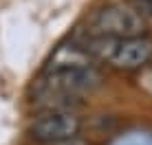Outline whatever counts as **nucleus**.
I'll list each match as a JSON object with an SVG mask.
<instances>
[{
	"label": "nucleus",
	"instance_id": "nucleus-1",
	"mask_svg": "<svg viewBox=\"0 0 152 145\" xmlns=\"http://www.w3.org/2000/svg\"><path fill=\"white\" fill-rule=\"evenodd\" d=\"M80 46L93 62H106L119 70L143 68L152 59V42L145 35L143 38H126V40L88 35L84 42H80Z\"/></svg>",
	"mask_w": 152,
	"mask_h": 145
},
{
	"label": "nucleus",
	"instance_id": "nucleus-2",
	"mask_svg": "<svg viewBox=\"0 0 152 145\" xmlns=\"http://www.w3.org/2000/svg\"><path fill=\"white\" fill-rule=\"evenodd\" d=\"M88 35L95 38H143L145 35V20L126 2H110L97 9L88 20Z\"/></svg>",
	"mask_w": 152,
	"mask_h": 145
},
{
	"label": "nucleus",
	"instance_id": "nucleus-3",
	"mask_svg": "<svg viewBox=\"0 0 152 145\" xmlns=\"http://www.w3.org/2000/svg\"><path fill=\"white\" fill-rule=\"evenodd\" d=\"M82 130V121L71 110H49L35 117L29 125V134L35 143L60 145L71 138H77Z\"/></svg>",
	"mask_w": 152,
	"mask_h": 145
},
{
	"label": "nucleus",
	"instance_id": "nucleus-4",
	"mask_svg": "<svg viewBox=\"0 0 152 145\" xmlns=\"http://www.w3.org/2000/svg\"><path fill=\"white\" fill-rule=\"evenodd\" d=\"M132 9L143 20H152V0H132Z\"/></svg>",
	"mask_w": 152,
	"mask_h": 145
},
{
	"label": "nucleus",
	"instance_id": "nucleus-5",
	"mask_svg": "<svg viewBox=\"0 0 152 145\" xmlns=\"http://www.w3.org/2000/svg\"><path fill=\"white\" fill-rule=\"evenodd\" d=\"M117 145H145V143L139 141V138H126V141H119Z\"/></svg>",
	"mask_w": 152,
	"mask_h": 145
}]
</instances>
